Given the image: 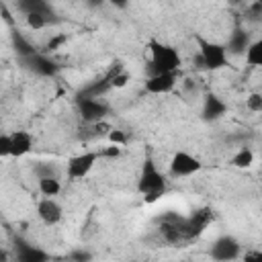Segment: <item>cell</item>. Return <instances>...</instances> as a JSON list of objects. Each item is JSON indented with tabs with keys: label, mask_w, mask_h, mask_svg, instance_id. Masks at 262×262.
Wrapping results in <instances>:
<instances>
[{
	"label": "cell",
	"mask_w": 262,
	"mask_h": 262,
	"mask_svg": "<svg viewBox=\"0 0 262 262\" xmlns=\"http://www.w3.org/2000/svg\"><path fill=\"white\" fill-rule=\"evenodd\" d=\"M184 262H192V260H184Z\"/></svg>",
	"instance_id": "83f0119b"
},
{
	"label": "cell",
	"mask_w": 262,
	"mask_h": 262,
	"mask_svg": "<svg viewBox=\"0 0 262 262\" xmlns=\"http://www.w3.org/2000/svg\"><path fill=\"white\" fill-rule=\"evenodd\" d=\"M225 113H227V104H225L217 94H207V96H205L203 111H201V115H203L205 121H217V119H221Z\"/></svg>",
	"instance_id": "30bf717a"
},
{
	"label": "cell",
	"mask_w": 262,
	"mask_h": 262,
	"mask_svg": "<svg viewBox=\"0 0 262 262\" xmlns=\"http://www.w3.org/2000/svg\"><path fill=\"white\" fill-rule=\"evenodd\" d=\"M211 258L215 262H233L235 258H239L242 254V246L235 237L231 235H221L217 237L213 244H211V250H209Z\"/></svg>",
	"instance_id": "8992f818"
},
{
	"label": "cell",
	"mask_w": 262,
	"mask_h": 262,
	"mask_svg": "<svg viewBox=\"0 0 262 262\" xmlns=\"http://www.w3.org/2000/svg\"><path fill=\"white\" fill-rule=\"evenodd\" d=\"M33 63H35V70L39 72V74H45V76H49V74H53V63L49 61V59H45V57H35L33 59Z\"/></svg>",
	"instance_id": "ffe728a7"
},
{
	"label": "cell",
	"mask_w": 262,
	"mask_h": 262,
	"mask_svg": "<svg viewBox=\"0 0 262 262\" xmlns=\"http://www.w3.org/2000/svg\"><path fill=\"white\" fill-rule=\"evenodd\" d=\"M106 139H108V143H113V145H121V147L127 143V135H125L121 129H111L108 135H106Z\"/></svg>",
	"instance_id": "44dd1931"
},
{
	"label": "cell",
	"mask_w": 262,
	"mask_h": 262,
	"mask_svg": "<svg viewBox=\"0 0 262 262\" xmlns=\"http://www.w3.org/2000/svg\"><path fill=\"white\" fill-rule=\"evenodd\" d=\"M37 188L45 199H53L61 192V182L57 176H45V178H37Z\"/></svg>",
	"instance_id": "7c38bea8"
},
{
	"label": "cell",
	"mask_w": 262,
	"mask_h": 262,
	"mask_svg": "<svg viewBox=\"0 0 262 262\" xmlns=\"http://www.w3.org/2000/svg\"><path fill=\"white\" fill-rule=\"evenodd\" d=\"M254 164V151L250 147H239L233 156H231V166L233 168H239V170H246Z\"/></svg>",
	"instance_id": "2e32d148"
},
{
	"label": "cell",
	"mask_w": 262,
	"mask_h": 262,
	"mask_svg": "<svg viewBox=\"0 0 262 262\" xmlns=\"http://www.w3.org/2000/svg\"><path fill=\"white\" fill-rule=\"evenodd\" d=\"M244 262H262V250H250L242 256Z\"/></svg>",
	"instance_id": "484cf974"
},
{
	"label": "cell",
	"mask_w": 262,
	"mask_h": 262,
	"mask_svg": "<svg viewBox=\"0 0 262 262\" xmlns=\"http://www.w3.org/2000/svg\"><path fill=\"white\" fill-rule=\"evenodd\" d=\"M106 111H108L106 104L96 100V98H92V96H86V98L80 100V113H82V119L86 123H94V125L100 123L102 117L106 115Z\"/></svg>",
	"instance_id": "9c48e42d"
},
{
	"label": "cell",
	"mask_w": 262,
	"mask_h": 262,
	"mask_svg": "<svg viewBox=\"0 0 262 262\" xmlns=\"http://www.w3.org/2000/svg\"><path fill=\"white\" fill-rule=\"evenodd\" d=\"M98 160H100V151H94V149L80 151V154L72 156L66 162V174H68V178L70 180H82V178H86L94 170V166H96Z\"/></svg>",
	"instance_id": "277c9868"
},
{
	"label": "cell",
	"mask_w": 262,
	"mask_h": 262,
	"mask_svg": "<svg viewBox=\"0 0 262 262\" xmlns=\"http://www.w3.org/2000/svg\"><path fill=\"white\" fill-rule=\"evenodd\" d=\"M168 166H170V174L174 178H188V176L196 174L203 168L201 160L196 156H192L190 151H184V149L174 151V156L170 158Z\"/></svg>",
	"instance_id": "5b68a950"
},
{
	"label": "cell",
	"mask_w": 262,
	"mask_h": 262,
	"mask_svg": "<svg viewBox=\"0 0 262 262\" xmlns=\"http://www.w3.org/2000/svg\"><path fill=\"white\" fill-rule=\"evenodd\" d=\"M25 23L29 29L33 31H41L47 27V14H41V12H31V14H25Z\"/></svg>",
	"instance_id": "ac0fdd59"
},
{
	"label": "cell",
	"mask_w": 262,
	"mask_h": 262,
	"mask_svg": "<svg viewBox=\"0 0 262 262\" xmlns=\"http://www.w3.org/2000/svg\"><path fill=\"white\" fill-rule=\"evenodd\" d=\"M45 176H57V174H55L53 166H49V164H39V166H37V178H45Z\"/></svg>",
	"instance_id": "d4e9b609"
},
{
	"label": "cell",
	"mask_w": 262,
	"mask_h": 262,
	"mask_svg": "<svg viewBox=\"0 0 262 262\" xmlns=\"http://www.w3.org/2000/svg\"><path fill=\"white\" fill-rule=\"evenodd\" d=\"M92 254L88 250H74L72 252V262H90Z\"/></svg>",
	"instance_id": "cb8c5ba5"
},
{
	"label": "cell",
	"mask_w": 262,
	"mask_h": 262,
	"mask_svg": "<svg viewBox=\"0 0 262 262\" xmlns=\"http://www.w3.org/2000/svg\"><path fill=\"white\" fill-rule=\"evenodd\" d=\"M137 190L143 196V201L147 205H154L162 199V194L166 192V180L164 174L160 172V168L156 166V162L151 158L143 160L139 178H137Z\"/></svg>",
	"instance_id": "7a4b0ae2"
},
{
	"label": "cell",
	"mask_w": 262,
	"mask_h": 262,
	"mask_svg": "<svg viewBox=\"0 0 262 262\" xmlns=\"http://www.w3.org/2000/svg\"><path fill=\"white\" fill-rule=\"evenodd\" d=\"M178 84V74H154L145 78V90L149 94H168L176 88Z\"/></svg>",
	"instance_id": "52a82bcc"
},
{
	"label": "cell",
	"mask_w": 262,
	"mask_h": 262,
	"mask_svg": "<svg viewBox=\"0 0 262 262\" xmlns=\"http://www.w3.org/2000/svg\"><path fill=\"white\" fill-rule=\"evenodd\" d=\"M147 66H149V76L154 74H178L182 66V57L176 47L151 39L147 43Z\"/></svg>",
	"instance_id": "6da1fadb"
},
{
	"label": "cell",
	"mask_w": 262,
	"mask_h": 262,
	"mask_svg": "<svg viewBox=\"0 0 262 262\" xmlns=\"http://www.w3.org/2000/svg\"><path fill=\"white\" fill-rule=\"evenodd\" d=\"M37 215H39V219H41L45 225L53 227V225H57V223L61 221L63 209H61V205H59L55 199H45V196H43V199L37 203Z\"/></svg>",
	"instance_id": "ba28073f"
},
{
	"label": "cell",
	"mask_w": 262,
	"mask_h": 262,
	"mask_svg": "<svg viewBox=\"0 0 262 262\" xmlns=\"http://www.w3.org/2000/svg\"><path fill=\"white\" fill-rule=\"evenodd\" d=\"M10 156L12 158H23L33 149V137L29 131H12L10 133Z\"/></svg>",
	"instance_id": "8fae6325"
},
{
	"label": "cell",
	"mask_w": 262,
	"mask_h": 262,
	"mask_svg": "<svg viewBox=\"0 0 262 262\" xmlns=\"http://www.w3.org/2000/svg\"><path fill=\"white\" fill-rule=\"evenodd\" d=\"M199 45V66L205 70H223L229 59H227V47L217 41H209L205 37H194Z\"/></svg>",
	"instance_id": "3957f363"
},
{
	"label": "cell",
	"mask_w": 262,
	"mask_h": 262,
	"mask_svg": "<svg viewBox=\"0 0 262 262\" xmlns=\"http://www.w3.org/2000/svg\"><path fill=\"white\" fill-rule=\"evenodd\" d=\"M16 262H47V254L33 246H20L16 254Z\"/></svg>",
	"instance_id": "4fadbf2b"
},
{
	"label": "cell",
	"mask_w": 262,
	"mask_h": 262,
	"mask_svg": "<svg viewBox=\"0 0 262 262\" xmlns=\"http://www.w3.org/2000/svg\"><path fill=\"white\" fill-rule=\"evenodd\" d=\"M98 151H100V158H108V160H115V158H119V156H121L123 147H121V145H113V143H108L106 147H102V149H98Z\"/></svg>",
	"instance_id": "7402d4cb"
},
{
	"label": "cell",
	"mask_w": 262,
	"mask_h": 262,
	"mask_svg": "<svg viewBox=\"0 0 262 262\" xmlns=\"http://www.w3.org/2000/svg\"><path fill=\"white\" fill-rule=\"evenodd\" d=\"M246 108L252 113H262V94L260 92H250L246 96Z\"/></svg>",
	"instance_id": "d6986e66"
},
{
	"label": "cell",
	"mask_w": 262,
	"mask_h": 262,
	"mask_svg": "<svg viewBox=\"0 0 262 262\" xmlns=\"http://www.w3.org/2000/svg\"><path fill=\"white\" fill-rule=\"evenodd\" d=\"M250 43L252 41H248V35L244 31H233L231 37H229V43L225 47H227V51H233V53H246Z\"/></svg>",
	"instance_id": "9a60e30c"
},
{
	"label": "cell",
	"mask_w": 262,
	"mask_h": 262,
	"mask_svg": "<svg viewBox=\"0 0 262 262\" xmlns=\"http://www.w3.org/2000/svg\"><path fill=\"white\" fill-rule=\"evenodd\" d=\"M10 149H12V145H10V133H2L0 135V156L2 158H8L10 156Z\"/></svg>",
	"instance_id": "603a6c76"
},
{
	"label": "cell",
	"mask_w": 262,
	"mask_h": 262,
	"mask_svg": "<svg viewBox=\"0 0 262 262\" xmlns=\"http://www.w3.org/2000/svg\"><path fill=\"white\" fill-rule=\"evenodd\" d=\"M250 12H252V18H258V16H262V4H260V2L252 4V6H250Z\"/></svg>",
	"instance_id": "4316f807"
},
{
	"label": "cell",
	"mask_w": 262,
	"mask_h": 262,
	"mask_svg": "<svg viewBox=\"0 0 262 262\" xmlns=\"http://www.w3.org/2000/svg\"><path fill=\"white\" fill-rule=\"evenodd\" d=\"M244 57H246V63H248V66H252V68H262V37L250 43V47L246 49Z\"/></svg>",
	"instance_id": "5bb4252c"
},
{
	"label": "cell",
	"mask_w": 262,
	"mask_h": 262,
	"mask_svg": "<svg viewBox=\"0 0 262 262\" xmlns=\"http://www.w3.org/2000/svg\"><path fill=\"white\" fill-rule=\"evenodd\" d=\"M104 82H106V86H111V88H125V86L131 82V76H129L127 70L117 68V70H113V72L108 74V78H106Z\"/></svg>",
	"instance_id": "e0dca14e"
}]
</instances>
